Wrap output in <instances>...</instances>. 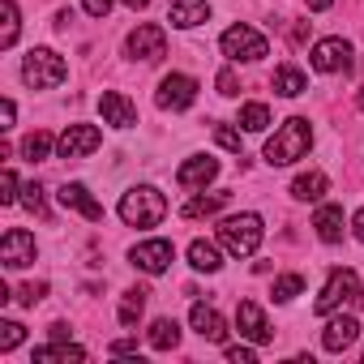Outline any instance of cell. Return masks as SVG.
Wrapping results in <instances>:
<instances>
[{
    "label": "cell",
    "mask_w": 364,
    "mask_h": 364,
    "mask_svg": "<svg viewBox=\"0 0 364 364\" xmlns=\"http://www.w3.org/2000/svg\"><path fill=\"white\" fill-rule=\"evenodd\" d=\"M309 150H313V124H309L304 116H291V120H283V124L274 129V137L266 141V163H270V167H287V163L304 159Z\"/></svg>",
    "instance_id": "1"
},
{
    "label": "cell",
    "mask_w": 364,
    "mask_h": 364,
    "mask_svg": "<svg viewBox=\"0 0 364 364\" xmlns=\"http://www.w3.org/2000/svg\"><path fill=\"white\" fill-rule=\"evenodd\" d=\"M120 219L129 228H159L167 219V198L154 185H133L129 193H120Z\"/></svg>",
    "instance_id": "2"
},
{
    "label": "cell",
    "mask_w": 364,
    "mask_h": 364,
    "mask_svg": "<svg viewBox=\"0 0 364 364\" xmlns=\"http://www.w3.org/2000/svg\"><path fill=\"white\" fill-rule=\"evenodd\" d=\"M262 236H266V223H262V215H253V210L219 219V245H223L232 257H253V253L262 249Z\"/></svg>",
    "instance_id": "3"
},
{
    "label": "cell",
    "mask_w": 364,
    "mask_h": 364,
    "mask_svg": "<svg viewBox=\"0 0 364 364\" xmlns=\"http://www.w3.org/2000/svg\"><path fill=\"white\" fill-rule=\"evenodd\" d=\"M343 304L364 309V283H360V274H355V270L334 266V270H330V279H326V287H321V296L313 300V313H317V317H330V313H338Z\"/></svg>",
    "instance_id": "4"
},
{
    "label": "cell",
    "mask_w": 364,
    "mask_h": 364,
    "mask_svg": "<svg viewBox=\"0 0 364 364\" xmlns=\"http://www.w3.org/2000/svg\"><path fill=\"white\" fill-rule=\"evenodd\" d=\"M65 77H69V65H65V56L52 52V48H35V52L22 60V82H26L31 90H52V86H60Z\"/></svg>",
    "instance_id": "5"
},
{
    "label": "cell",
    "mask_w": 364,
    "mask_h": 364,
    "mask_svg": "<svg viewBox=\"0 0 364 364\" xmlns=\"http://www.w3.org/2000/svg\"><path fill=\"white\" fill-rule=\"evenodd\" d=\"M219 48H223V56H228V60H262V56L270 52L266 35H262V31H253V26H228V31H223V39H219Z\"/></svg>",
    "instance_id": "6"
},
{
    "label": "cell",
    "mask_w": 364,
    "mask_h": 364,
    "mask_svg": "<svg viewBox=\"0 0 364 364\" xmlns=\"http://www.w3.org/2000/svg\"><path fill=\"white\" fill-rule=\"evenodd\" d=\"M154 103H159L163 112H185V107H193V103H198V77H189V73H167V77L159 82Z\"/></svg>",
    "instance_id": "7"
},
{
    "label": "cell",
    "mask_w": 364,
    "mask_h": 364,
    "mask_svg": "<svg viewBox=\"0 0 364 364\" xmlns=\"http://www.w3.org/2000/svg\"><path fill=\"white\" fill-rule=\"evenodd\" d=\"M351 43L347 39H338V35H330V39H317L313 43V52H309V60H313V69L317 73H347L351 69Z\"/></svg>",
    "instance_id": "8"
},
{
    "label": "cell",
    "mask_w": 364,
    "mask_h": 364,
    "mask_svg": "<svg viewBox=\"0 0 364 364\" xmlns=\"http://www.w3.org/2000/svg\"><path fill=\"white\" fill-rule=\"evenodd\" d=\"M124 52H129L133 60H159V56L167 52V31L154 26V22H141V26L124 39Z\"/></svg>",
    "instance_id": "9"
},
{
    "label": "cell",
    "mask_w": 364,
    "mask_h": 364,
    "mask_svg": "<svg viewBox=\"0 0 364 364\" xmlns=\"http://www.w3.org/2000/svg\"><path fill=\"white\" fill-rule=\"evenodd\" d=\"M99 146H103V133L95 124H69L56 137V154L60 159H82V154H95Z\"/></svg>",
    "instance_id": "10"
},
{
    "label": "cell",
    "mask_w": 364,
    "mask_h": 364,
    "mask_svg": "<svg viewBox=\"0 0 364 364\" xmlns=\"http://www.w3.org/2000/svg\"><path fill=\"white\" fill-rule=\"evenodd\" d=\"M35 257H39L35 236H31L26 228H9V232H5V240H0V262H5L9 270H22V266H31Z\"/></svg>",
    "instance_id": "11"
},
{
    "label": "cell",
    "mask_w": 364,
    "mask_h": 364,
    "mask_svg": "<svg viewBox=\"0 0 364 364\" xmlns=\"http://www.w3.org/2000/svg\"><path fill=\"white\" fill-rule=\"evenodd\" d=\"M171 257H176L171 240H141V245L129 249V262H133L137 270H146V274H163V270L171 266Z\"/></svg>",
    "instance_id": "12"
},
{
    "label": "cell",
    "mask_w": 364,
    "mask_h": 364,
    "mask_svg": "<svg viewBox=\"0 0 364 364\" xmlns=\"http://www.w3.org/2000/svg\"><path fill=\"white\" fill-rule=\"evenodd\" d=\"M236 330H240V338H249L257 347L274 338V330H270V321H266V313H262L257 300H240L236 304Z\"/></svg>",
    "instance_id": "13"
},
{
    "label": "cell",
    "mask_w": 364,
    "mask_h": 364,
    "mask_svg": "<svg viewBox=\"0 0 364 364\" xmlns=\"http://www.w3.org/2000/svg\"><path fill=\"white\" fill-rule=\"evenodd\" d=\"M355 338H360V321H355L351 313H330V321H326V330H321V347H326L330 355H338V351H347Z\"/></svg>",
    "instance_id": "14"
},
{
    "label": "cell",
    "mask_w": 364,
    "mask_h": 364,
    "mask_svg": "<svg viewBox=\"0 0 364 364\" xmlns=\"http://www.w3.org/2000/svg\"><path fill=\"white\" fill-rule=\"evenodd\" d=\"M60 206L65 210H73V215H82L86 223H103V206L95 202V193L86 189V185H77V180H73V185H60Z\"/></svg>",
    "instance_id": "15"
},
{
    "label": "cell",
    "mask_w": 364,
    "mask_h": 364,
    "mask_svg": "<svg viewBox=\"0 0 364 364\" xmlns=\"http://www.w3.org/2000/svg\"><path fill=\"white\" fill-rule=\"evenodd\" d=\"M215 176H219V159H210V154H193V159L180 163V171H176V180L185 189H206Z\"/></svg>",
    "instance_id": "16"
},
{
    "label": "cell",
    "mask_w": 364,
    "mask_h": 364,
    "mask_svg": "<svg viewBox=\"0 0 364 364\" xmlns=\"http://www.w3.org/2000/svg\"><path fill=\"white\" fill-rule=\"evenodd\" d=\"M99 112H103V124H112V129H133L137 124V107L120 90H103L99 95Z\"/></svg>",
    "instance_id": "17"
},
{
    "label": "cell",
    "mask_w": 364,
    "mask_h": 364,
    "mask_svg": "<svg viewBox=\"0 0 364 364\" xmlns=\"http://www.w3.org/2000/svg\"><path fill=\"white\" fill-rule=\"evenodd\" d=\"M189 326H193L206 343H223V338H228V321H223V313H219L215 304H193V309H189Z\"/></svg>",
    "instance_id": "18"
},
{
    "label": "cell",
    "mask_w": 364,
    "mask_h": 364,
    "mask_svg": "<svg viewBox=\"0 0 364 364\" xmlns=\"http://www.w3.org/2000/svg\"><path fill=\"white\" fill-rule=\"evenodd\" d=\"M167 22H171L176 31H193V26L210 22V5H206V0H171Z\"/></svg>",
    "instance_id": "19"
},
{
    "label": "cell",
    "mask_w": 364,
    "mask_h": 364,
    "mask_svg": "<svg viewBox=\"0 0 364 364\" xmlns=\"http://www.w3.org/2000/svg\"><path fill=\"white\" fill-rule=\"evenodd\" d=\"M326 189H330V176H326V171H300V176L291 180V198H296V202H321Z\"/></svg>",
    "instance_id": "20"
},
{
    "label": "cell",
    "mask_w": 364,
    "mask_h": 364,
    "mask_svg": "<svg viewBox=\"0 0 364 364\" xmlns=\"http://www.w3.org/2000/svg\"><path fill=\"white\" fill-rule=\"evenodd\" d=\"M313 228H317V240H326V245H338L343 240V206H321L317 215H313Z\"/></svg>",
    "instance_id": "21"
},
{
    "label": "cell",
    "mask_w": 364,
    "mask_h": 364,
    "mask_svg": "<svg viewBox=\"0 0 364 364\" xmlns=\"http://www.w3.org/2000/svg\"><path fill=\"white\" fill-rule=\"evenodd\" d=\"M189 266L202 270V274H219V270H223L219 245H215V240H193V245H189Z\"/></svg>",
    "instance_id": "22"
},
{
    "label": "cell",
    "mask_w": 364,
    "mask_h": 364,
    "mask_svg": "<svg viewBox=\"0 0 364 364\" xmlns=\"http://www.w3.org/2000/svg\"><path fill=\"white\" fill-rule=\"evenodd\" d=\"M274 95H283V99H296V95H304L309 90V82H304V73L296 69V65H283V69H274Z\"/></svg>",
    "instance_id": "23"
},
{
    "label": "cell",
    "mask_w": 364,
    "mask_h": 364,
    "mask_svg": "<svg viewBox=\"0 0 364 364\" xmlns=\"http://www.w3.org/2000/svg\"><path fill=\"white\" fill-rule=\"evenodd\" d=\"M146 296H150L146 287H129V291H124V300H120V309H116V317H120V326H124V330H133V326H137V317L146 313Z\"/></svg>",
    "instance_id": "24"
},
{
    "label": "cell",
    "mask_w": 364,
    "mask_h": 364,
    "mask_svg": "<svg viewBox=\"0 0 364 364\" xmlns=\"http://www.w3.org/2000/svg\"><path fill=\"white\" fill-rule=\"evenodd\" d=\"M146 343H150L154 351H171V347L180 343V326H176L171 317H159V321H150V330H146Z\"/></svg>",
    "instance_id": "25"
},
{
    "label": "cell",
    "mask_w": 364,
    "mask_h": 364,
    "mask_svg": "<svg viewBox=\"0 0 364 364\" xmlns=\"http://www.w3.org/2000/svg\"><path fill=\"white\" fill-rule=\"evenodd\" d=\"M228 206V193H210V198H193V202H185V219H206V215H219Z\"/></svg>",
    "instance_id": "26"
},
{
    "label": "cell",
    "mask_w": 364,
    "mask_h": 364,
    "mask_svg": "<svg viewBox=\"0 0 364 364\" xmlns=\"http://www.w3.org/2000/svg\"><path fill=\"white\" fill-rule=\"evenodd\" d=\"M240 129H245V133L270 129V107H266V103H245V107H240Z\"/></svg>",
    "instance_id": "27"
},
{
    "label": "cell",
    "mask_w": 364,
    "mask_h": 364,
    "mask_svg": "<svg viewBox=\"0 0 364 364\" xmlns=\"http://www.w3.org/2000/svg\"><path fill=\"white\" fill-rule=\"evenodd\" d=\"M52 146H56V141H52V133L35 129V133H31V137L22 141V159H31V163H43V159L52 154Z\"/></svg>",
    "instance_id": "28"
},
{
    "label": "cell",
    "mask_w": 364,
    "mask_h": 364,
    "mask_svg": "<svg viewBox=\"0 0 364 364\" xmlns=\"http://www.w3.org/2000/svg\"><path fill=\"white\" fill-rule=\"evenodd\" d=\"M35 360H86V347H77V343H52V347H35Z\"/></svg>",
    "instance_id": "29"
},
{
    "label": "cell",
    "mask_w": 364,
    "mask_h": 364,
    "mask_svg": "<svg viewBox=\"0 0 364 364\" xmlns=\"http://www.w3.org/2000/svg\"><path fill=\"white\" fill-rule=\"evenodd\" d=\"M0 9H5V31H0V48H14L18 43V0H5V5H0Z\"/></svg>",
    "instance_id": "30"
},
{
    "label": "cell",
    "mask_w": 364,
    "mask_h": 364,
    "mask_svg": "<svg viewBox=\"0 0 364 364\" xmlns=\"http://www.w3.org/2000/svg\"><path fill=\"white\" fill-rule=\"evenodd\" d=\"M300 291H304V279H300V274H279V279H274V300H279V304L296 300Z\"/></svg>",
    "instance_id": "31"
},
{
    "label": "cell",
    "mask_w": 364,
    "mask_h": 364,
    "mask_svg": "<svg viewBox=\"0 0 364 364\" xmlns=\"http://www.w3.org/2000/svg\"><path fill=\"white\" fill-rule=\"evenodd\" d=\"M22 338H26V326H18V321H0V351H14Z\"/></svg>",
    "instance_id": "32"
},
{
    "label": "cell",
    "mask_w": 364,
    "mask_h": 364,
    "mask_svg": "<svg viewBox=\"0 0 364 364\" xmlns=\"http://www.w3.org/2000/svg\"><path fill=\"white\" fill-rule=\"evenodd\" d=\"M0 202H5V206H14V202H22V193H18V176H14V167H5V171H0Z\"/></svg>",
    "instance_id": "33"
},
{
    "label": "cell",
    "mask_w": 364,
    "mask_h": 364,
    "mask_svg": "<svg viewBox=\"0 0 364 364\" xmlns=\"http://www.w3.org/2000/svg\"><path fill=\"white\" fill-rule=\"evenodd\" d=\"M215 141H219L223 150H240V133L228 129V124H215Z\"/></svg>",
    "instance_id": "34"
},
{
    "label": "cell",
    "mask_w": 364,
    "mask_h": 364,
    "mask_svg": "<svg viewBox=\"0 0 364 364\" xmlns=\"http://www.w3.org/2000/svg\"><path fill=\"white\" fill-rule=\"evenodd\" d=\"M22 206L39 215V210H43V189H39V185H26V189H22Z\"/></svg>",
    "instance_id": "35"
},
{
    "label": "cell",
    "mask_w": 364,
    "mask_h": 364,
    "mask_svg": "<svg viewBox=\"0 0 364 364\" xmlns=\"http://www.w3.org/2000/svg\"><path fill=\"white\" fill-rule=\"evenodd\" d=\"M219 95H228V99H236V95H240V82H236V73H232V69H223V73H219Z\"/></svg>",
    "instance_id": "36"
},
{
    "label": "cell",
    "mask_w": 364,
    "mask_h": 364,
    "mask_svg": "<svg viewBox=\"0 0 364 364\" xmlns=\"http://www.w3.org/2000/svg\"><path fill=\"white\" fill-rule=\"evenodd\" d=\"M43 291H48L43 283H31V287H22L14 300H22V304H39V300H43Z\"/></svg>",
    "instance_id": "37"
},
{
    "label": "cell",
    "mask_w": 364,
    "mask_h": 364,
    "mask_svg": "<svg viewBox=\"0 0 364 364\" xmlns=\"http://www.w3.org/2000/svg\"><path fill=\"white\" fill-rule=\"evenodd\" d=\"M82 9H86L90 18H107V14H112V0H82Z\"/></svg>",
    "instance_id": "38"
},
{
    "label": "cell",
    "mask_w": 364,
    "mask_h": 364,
    "mask_svg": "<svg viewBox=\"0 0 364 364\" xmlns=\"http://www.w3.org/2000/svg\"><path fill=\"white\" fill-rule=\"evenodd\" d=\"M14 120H18V107H14V99H5L0 103V129H14Z\"/></svg>",
    "instance_id": "39"
},
{
    "label": "cell",
    "mask_w": 364,
    "mask_h": 364,
    "mask_svg": "<svg viewBox=\"0 0 364 364\" xmlns=\"http://www.w3.org/2000/svg\"><path fill=\"white\" fill-rule=\"evenodd\" d=\"M228 360L232 364H253L257 355H253V347H228Z\"/></svg>",
    "instance_id": "40"
},
{
    "label": "cell",
    "mask_w": 364,
    "mask_h": 364,
    "mask_svg": "<svg viewBox=\"0 0 364 364\" xmlns=\"http://www.w3.org/2000/svg\"><path fill=\"white\" fill-rule=\"evenodd\" d=\"M107 351H112V355H133V351H137V343H133V338H116Z\"/></svg>",
    "instance_id": "41"
},
{
    "label": "cell",
    "mask_w": 364,
    "mask_h": 364,
    "mask_svg": "<svg viewBox=\"0 0 364 364\" xmlns=\"http://www.w3.org/2000/svg\"><path fill=\"white\" fill-rule=\"evenodd\" d=\"M351 236H355V240L364 245V206H360V210L351 215Z\"/></svg>",
    "instance_id": "42"
},
{
    "label": "cell",
    "mask_w": 364,
    "mask_h": 364,
    "mask_svg": "<svg viewBox=\"0 0 364 364\" xmlns=\"http://www.w3.org/2000/svg\"><path fill=\"white\" fill-rule=\"evenodd\" d=\"M304 5H309L313 14H321V9H330V5H334V0H304Z\"/></svg>",
    "instance_id": "43"
},
{
    "label": "cell",
    "mask_w": 364,
    "mask_h": 364,
    "mask_svg": "<svg viewBox=\"0 0 364 364\" xmlns=\"http://www.w3.org/2000/svg\"><path fill=\"white\" fill-rule=\"evenodd\" d=\"M52 338H60V343H65V338H69V326H65V321H56V326H52Z\"/></svg>",
    "instance_id": "44"
},
{
    "label": "cell",
    "mask_w": 364,
    "mask_h": 364,
    "mask_svg": "<svg viewBox=\"0 0 364 364\" xmlns=\"http://www.w3.org/2000/svg\"><path fill=\"white\" fill-rule=\"evenodd\" d=\"M124 5H129V9H146V5H150V0H124Z\"/></svg>",
    "instance_id": "45"
},
{
    "label": "cell",
    "mask_w": 364,
    "mask_h": 364,
    "mask_svg": "<svg viewBox=\"0 0 364 364\" xmlns=\"http://www.w3.org/2000/svg\"><path fill=\"white\" fill-rule=\"evenodd\" d=\"M355 103H360V112H364V86H360V95H355Z\"/></svg>",
    "instance_id": "46"
}]
</instances>
